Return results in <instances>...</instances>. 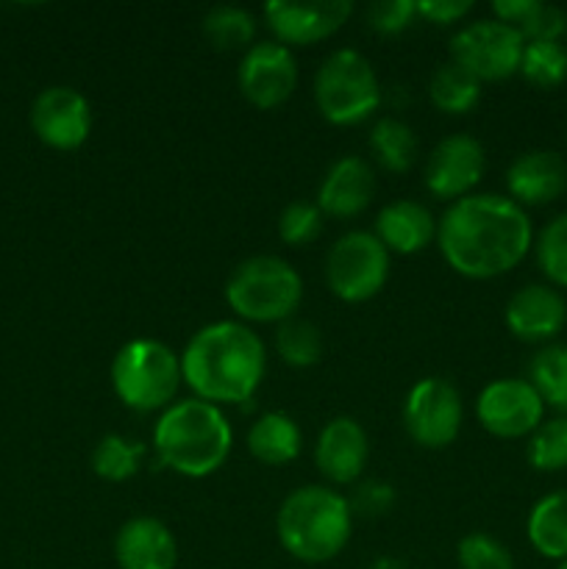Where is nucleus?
I'll return each instance as SVG.
<instances>
[{"label": "nucleus", "mask_w": 567, "mask_h": 569, "mask_svg": "<svg viewBox=\"0 0 567 569\" xmlns=\"http://www.w3.org/2000/svg\"><path fill=\"white\" fill-rule=\"evenodd\" d=\"M315 103L334 126H356L381 103V87L370 59L359 50H334L315 76Z\"/></svg>", "instance_id": "obj_7"}, {"label": "nucleus", "mask_w": 567, "mask_h": 569, "mask_svg": "<svg viewBox=\"0 0 567 569\" xmlns=\"http://www.w3.org/2000/svg\"><path fill=\"white\" fill-rule=\"evenodd\" d=\"M376 194V172L359 156H342L328 167L317 189V209L328 217H356Z\"/></svg>", "instance_id": "obj_18"}, {"label": "nucleus", "mask_w": 567, "mask_h": 569, "mask_svg": "<svg viewBox=\"0 0 567 569\" xmlns=\"http://www.w3.org/2000/svg\"><path fill=\"white\" fill-rule=\"evenodd\" d=\"M526 531L539 556L550 561L567 559V489L545 495L534 503Z\"/></svg>", "instance_id": "obj_23"}, {"label": "nucleus", "mask_w": 567, "mask_h": 569, "mask_svg": "<svg viewBox=\"0 0 567 569\" xmlns=\"http://www.w3.org/2000/svg\"><path fill=\"white\" fill-rule=\"evenodd\" d=\"M484 170H487L484 144L470 133H454L445 137L428 156L426 187L434 198H467V192L481 181Z\"/></svg>", "instance_id": "obj_14"}, {"label": "nucleus", "mask_w": 567, "mask_h": 569, "mask_svg": "<svg viewBox=\"0 0 567 569\" xmlns=\"http://www.w3.org/2000/svg\"><path fill=\"white\" fill-rule=\"evenodd\" d=\"M461 395L448 378H422L411 387L404 403V426L411 442L426 450H442L461 431Z\"/></svg>", "instance_id": "obj_10"}, {"label": "nucleus", "mask_w": 567, "mask_h": 569, "mask_svg": "<svg viewBox=\"0 0 567 569\" xmlns=\"http://www.w3.org/2000/svg\"><path fill=\"white\" fill-rule=\"evenodd\" d=\"M322 333L320 328L304 317H289L276 328V350L287 365L311 367L322 359Z\"/></svg>", "instance_id": "obj_28"}, {"label": "nucleus", "mask_w": 567, "mask_h": 569, "mask_svg": "<svg viewBox=\"0 0 567 569\" xmlns=\"http://www.w3.org/2000/svg\"><path fill=\"white\" fill-rule=\"evenodd\" d=\"M350 515H359L365 520H378V517L387 515L395 506V487H389L387 481H361L354 489V495L348 498Z\"/></svg>", "instance_id": "obj_36"}, {"label": "nucleus", "mask_w": 567, "mask_h": 569, "mask_svg": "<svg viewBox=\"0 0 567 569\" xmlns=\"http://www.w3.org/2000/svg\"><path fill=\"white\" fill-rule=\"evenodd\" d=\"M417 14L415 0H378L367 6V26L378 33H400Z\"/></svg>", "instance_id": "obj_37"}, {"label": "nucleus", "mask_w": 567, "mask_h": 569, "mask_svg": "<svg viewBox=\"0 0 567 569\" xmlns=\"http://www.w3.org/2000/svg\"><path fill=\"white\" fill-rule=\"evenodd\" d=\"M322 231V211L317 203H306V200H292L287 209L278 217V237L292 248L309 244L320 237Z\"/></svg>", "instance_id": "obj_34"}, {"label": "nucleus", "mask_w": 567, "mask_h": 569, "mask_svg": "<svg viewBox=\"0 0 567 569\" xmlns=\"http://www.w3.org/2000/svg\"><path fill=\"white\" fill-rule=\"evenodd\" d=\"M367 569H409V567H406L400 559H395V556H381V559L372 561Z\"/></svg>", "instance_id": "obj_39"}, {"label": "nucleus", "mask_w": 567, "mask_h": 569, "mask_svg": "<svg viewBox=\"0 0 567 569\" xmlns=\"http://www.w3.org/2000/svg\"><path fill=\"white\" fill-rule=\"evenodd\" d=\"M556 569H567V559H561L559 565H556Z\"/></svg>", "instance_id": "obj_40"}, {"label": "nucleus", "mask_w": 567, "mask_h": 569, "mask_svg": "<svg viewBox=\"0 0 567 569\" xmlns=\"http://www.w3.org/2000/svg\"><path fill=\"white\" fill-rule=\"evenodd\" d=\"M115 559L120 569H176L178 542L156 517H133L117 531Z\"/></svg>", "instance_id": "obj_19"}, {"label": "nucleus", "mask_w": 567, "mask_h": 569, "mask_svg": "<svg viewBox=\"0 0 567 569\" xmlns=\"http://www.w3.org/2000/svg\"><path fill=\"white\" fill-rule=\"evenodd\" d=\"M181 378V359L159 339H131L111 361L115 395L133 411L167 409Z\"/></svg>", "instance_id": "obj_6"}, {"label": "nucleus", "mask_w": 567, "mask_h": 569, "mask_svg": "<svg viewBox=\"0 0 567 569\" xmlns=\"http://www.w3.org/2000/svg\"><path fill=\"white\" fill-rule=\"evenodd\" d=\"M506 187L515 203L545 206L567 192V161L556 150H528L506 170Z\"/></svg>", "instance_id": "obj_20"}, {"label": "nucleus", "mask_w": 567, "mask_h": 569, "mask_svg": "<svg viewBox=\"0 0 567 569\" xmlns=\"http://www.w3.org/2000/svg\"><path fill=\"white\" fill-rule=\"evenodd\" d=\"M528 383L537 389L545 406L567 411V345L550 342L528 361Z\"/></svg>", "instance_id": "obj_25"}, {"label": "nucleus", "mask_w": 567, "mask_h": 569, "mask_svg": "<svg viewBox=\"0 0 567 569\" xmlns=\"http://www.w3.org/2000/svg\"><path fill=\"white\" fill-rule=\"evenodd\" d=\"M376 237L389 253L409 256L437 239V220L417 200H392L378 211Z\"/></svg>", "instance_id": "obj_21"}, {"label": "nucleus", "mask_w": 567, "mask_h": 569, "mask_svg": "<svg viewBox=\"0 0 567 569\" xmlns=\"http://www.w3.org/2000/svg\"><path fill=\"white\" fill-rule=\"evenodd\" d=\"M233 433L215 403L189 398L167 406L153 431L159 461L187 478H206L231 453Z\"/></svg>", "instance_id": "obj_3"}, {"label": "nucleus", "mask_w": 567, "mask_h": 569, "mask_svg": "<svg viewBox=\"0 0 567 569\" xmlns=\"http://www.w3.org/2000/svg\"><path fill=\"white\" fill-rule=\"evenodd\" d=\"M265 342L233 320L211 322L189 339L181 376L206 403H245L265 378Z\"/></svg>", "instance_id": "obj_2"}, {"label": "nucleus", "mask_w": 567, "mask_h": 569, "mask_svg": "<svg viewBox=\"0 0 567 569\" xmlns=\"http://www.w3.org/2000/svg\"><path fill=\"white\" fill-rule=\"evenodd\" d=\"M142 456H145L142 442H128V439L120 437V433H109V437H103L98 445H94L92 470L94 476L103 478V481L122 483L128 481V478L137 476Z\"/></svg>", "instance_id": "obj_29"}, {"label": "nucleus", "mask_w": 567, "mask_h": 569, "mask_svg": "<svg viewBox=\"0 0 567 569\" xmlns=\"http://www.w3.org/2000/svg\"><path fill=\"white\" fill-rule=\"evenodd\" d=\"M526 39L517 28L500 20H476L454 33L450 61L465 67L478 81H504L520 72Z\"/></svg>", "instance_id": "obj_9"}, {"label": "nucleus", "mask_w": 567, "mask_h": 569, "mask_svg": "<svg viewBox=\"0 0 567 569\" xmlns=\"http://www.w3.org/2000/svg\"><path fill=\"white\" fill-rule=\"evenodd\" d=\"M428 98L445 114H467L481 100V81L456 61H445L428 81Z\"/></svg>", "instance_id": "obj_24"}, {"label": "nucleus", "mask_w": 567, "mask_h": 569, "mask_svg": "<svg viewBox=\"0 0 567 569\" xmlns=\"http://www.w3.org/2000/svg\"><path fill=\"white\" fill-rule=\"evenodd\" d=\"M348 498L328 487H300L284 498L276 517L281 548L306 565H322L345 550L350 539Z\"/></svg>", "instance_id": "obj_4"}, {"label": "nucleus", "mask_w": 567, "mask_h": 569, "mask_svg": "<svg viewBox=\"0 0 567 569\" xmlns=\"http://www.w3.org/2000/svg\"><path fill=\"white\" fill-rule=\"evenodd\" d=\"M437 242L450 270L465 278H498L531 250L534 228L526 209L506 194H467L437 222Z\"/></svg>", "instance_id": "obj_1"}, {"label": "nucleus", "mask_w": 567, "mask_h": 569, "mask_svg": "<svg viewBox=\"0 0 567 569\" xmlns=\"http://www.w3.org/2000/svg\"><path fill=\"white\" fill-rule=\"evenodd\" d=\"M203 33L217 50H248L256 37V20L239 6H211L203 17Z\"/></svg>", "instance_id": "obj_27"}, {"label": "nucleus", "mask_w": 567, "mask_h": 569, "mask_svg": "<svg viewBox=\"0 0 567 569\" xmlns=\"http://www.w3.org/2000/svg\"><path fill=\"white\" fill-rule=\"evenodd\" d=\"M350 11H354L350 0H317V3L272 0L265 6V20L281 44H311L337 33Z\"/></svg>", "instance_id": "obj_15"}, {"label": "nucleus", "mask_w": 567, "mask_h": 569, "mask_svg": "<svg viewBox=\"0 0 567 569\" xmlns=\"http://www.w3.org/2000/svg\"><path fill=\"white\" fill-rule=\"evenodd\" d=\"M31 128L48 148H81L92 128L89 100L72 87L42 89L31 103Z\"/></svg>", "instance_id": "obj_13"}, {"label": "nucleus", "mask_w": 567, "mask_h": 569, "mask_svg": "<svg viewBox=\"0 0 567 569\" xmlns=\"http://www.w3.org/2000/svg\"><path fill=\"white\" fill-rule=\"evenodd\" d=\"M300 448H304V433H300L298 422L281 411H267L248 431V450L261 465H289L298 459Z\"/></svg>", "instance_id": "obj_22"}, {"label": "nucleus", "mask_w": 567, "mask_h": 569, "mask_svg": "<svg viewBox=\"0 0 567 569\" xmlns=\"http://www.w3.org/2000/svg\"><path fill=\"white\" fill-rule=\"evenodd\" d=\"M237 81L256 109H276L287 103L298 87V64L292 50L278 39L250 44L239 61Z\"/></svg>", "instance_id": "obj_12"}, {"label": "nucleus", "mask_w": 567, "mask_h": 569, "mask_svg": "<svg viewBox=\"0 0 567 569\" xmlns=\"http://www.w3.org/2000/svg\"><path fill=\"white\" fill-rule=\"evenodd\" d=\"M459 569H515L509 548L489 533H467L456 548Z\"/></svg>", "instance_id": "obj_33"}, {"label": "nucleus", "mask_w": 567, "mask_h": 569, "mask_svg": "<svg viewBox=\"0 0 567 569\" xmlns=\"http://www.w3.org/2000/svg\"><path fill=\"white\" fill-rule=\"evenodd\" d=\"M470 9V0H420L417 3V14L426 17L428 22H437V26H450V22L461 20Z\"/></svg>", "instance_id": "obj_38"}, {"label": "nucleus", "mask_w": 567, "mask_h": 569, "mask_svg": "<svg viewBox=\"0 0 567 569\" xmlns=\"http://www.w3.org/2000/svg\"><path fill=\"white\" fill-rule=\"evenodd\" d=\"M520 76L539 89L559 87L567 78V48L561 42H526Z\"/></svg>", "instance_id": "obj_30"}, {"label": "nucleus", "mask_w": 567, "mask_h": 569, "mask_svg": "<svg viewBox=\"0 0 567 569\" xmlns=\"http://www.w3.org/2000/svg\"><path fill=\"white\" fill-rule=\"evenodd\" d=\"M517 31L523 33L526 42H559L561 33H567V11L554 3L537 0L531 14L523 20V26Z\"/></svg>", "instance_id": "obj_35"}, {"label": "nucleus", "mask_w": 567, "mask_h": 569, "mask_svg": "<svg viewBox=\"0 0 567 569\" xmlns=\"http://www.w3.org/2000/svg\"><path fill=\"white\" fill-rule=\"evenodd\" d=\"M506 326L523 342H548L565 328L567 303L559 289L548 283H528L506 303Z\"/></svg>", "instance_id": "obj_17"}, {"label": "nucleus", "mask_w": 567, "mask_h": 569, "mask_svg": "<svg viewBox=\"0 0 567 569\" xmlns=\"http://www.w3.org/2000/svg\"><path fill=\"white\" fill-rule=\"evenodd\" d=\"M226 300L242 320L284 322L304 300V281L289 261L278 256H250L233 267Z\"/></svg>", "instance_id": "obj_5"}, {"label": "nucleus", "mask_w": 567, "mask_h": 569, "mask_svg": "<svg viewBox=\"0 0 567 569\" xmlns=\"http://www.w3.org/2000/svg\"><path fill=\"white\" fill-rule=\"evenodd\" d=\"M545 403L526 378H498L487 383L476 400V417L487 433L498 439H520L539 428Z\"/></svg>", "instance_id": "obj_11"}, {"label": "nucleus", "mask_w": 567, "mask_h": 569, "mask_svg": "<svg viewBox=\"0 0 567 569\" xmlns=\"http://www.w3.org/2000/svg\"><path fill=\"white\" fill-rule=\"evenodd\" d=\"M389 278V250L370 231H350L326 256L328 289L345 303L376 298Z\"/></svg>", "instance_id": "obj_8"}, {"label": "nucleus", "mask_w": 567, "mask_h": 569, "mask_svg": "<svg viewBox=\"0 0 567 569\" xmlns=\"http://www.w3.org/2000/svg\"><path fill=\"white\" fill-rule=\"evenodd\" d=\"M370 148L384 170L406 172L415 164L417 137L398 117H381L370 131Z\"/></svg>", "instance_id": "obj_26"}, {"label": "nucleus", "mask_w": 567, "mask_h": 569, "mask_svg": "<svg viewBox=\"0 0 567 569\" xmlns=\"http://www.w3.org/2000/svg\"><path fill=\"white\" fill-rule=\"evenodd\" d=\"M370 459V439L354 417H334L315 445V465L326 481L354 483Z\"/></svg>", "instance_id": "obj_16"}, {"label": "nucleus", "mask_w": 567, "mask_h": 569, "mask_svg": "<svg viewBox=\"0 0 567 569\" xmlns=\"http://www.w3.org/2000/svg\"><path fill=\"white\" fill-rule=\"evenodd\" d=\"M534 250H537V264L543 270V276L554 287L567 289V211L556 214L539 231Z\"/></svg>", "instance_id": "obj_32"}, {"label": "nucleus", "mask_w": 567, "mask_h": 569, "mask_svg": "<svg viewBox=\"0 0 567 569\" xmlns=\"http://www.w3.org/2000/svg\"><path fill=\"white\" fill-rule=\"evenodd\" d=\"M526 459L539 472L567 470V415L539 422L528 439Z\"/></svg>", "instance_id": "obj_31"}]
</instances>
